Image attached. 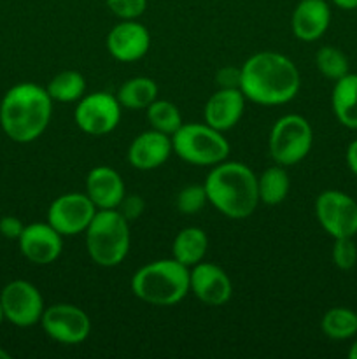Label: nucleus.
Segmentation results:
<instances>
[{
    "instance_id": "f257e3e1",
    "label": "nucleus",
    "mask_w": 357,
    "mask_h": 359,
    "mask_svg": "<svg viewBox=\"0 0 357 359\" xmlns=\"http://www.w3.org/2000/svg\"><path fill=\"white\" fill-rule=\"evenodd\" d=\"M301 77L293 60L276 51H259L248 56L240 69V90L254 104L284 105L293 100Z\"/></svg>"
},
{
    "instance_id": "f03ea898",
    "label": "nucleus",
    "mask_w": 357,
    "mask_h": 359,
    "mask_svg": "<svg viewBox=\"0 0 357 359\" xmlns=\"http://www.w3.org/2000/svg\"><path fill=\"white\" fill-rule=\"evenodd\" d=\"M51 116L52 98L35 83L14 84L0 102V126L18 144L37 140L48 130Z\"/></svg>"
},
{
    "instance_id": "7ed1b4c3",
    "label": "nucleus",
    "mask_w": 357,
    "mask_h": 359,
    "mask_svg": "<svg viewBox=\"0 0 357 359\" xmlns=\"http://www.w3.org/2000/svg\"><path fill=\"white\" fill-rule=\"evenodd\" d=\"M203 186L210 205L230 219H245L259 205L258 175L240 161H220Z\"/></svg>"
},
{
    "instance_id": "20e7f679",
    "label": "nucleus",
    "mask_w": 357,
    "mask_h": 359,
    "mask_svg": "<svg viewBox=\"0 0 357 359\" xmlns=\"http://www.w3.org/2000/svg\"><path fill=\"white\" fill-rule=\"evenodd\" d=\"M133 294L153 307H174L189 293V269L175 258L140 266L132 277Z\"/></svg>"
},
{
    "instance_id": "39448f33",
    "label": "nucleus",
    "mask_w": 357,
    "mask_h": 359,
    "mask_svg": "<svg viewBox=\"0 0 357 359\" xmlns=\"http://www.w3.org/2000/svg\"><path fill=\"white\" fill-rule=\"evenodd\" d=\"M84 235L86 251L94 265L114 269L128 256L132 244L130 223L118 209L97 210Z\"/></svg>"
},
{
    "instance_id": "423d86ee",
    "label": "nucleus",
    "mask_w": 357,
    "mask_h": 359,
    "mask_svg": "<svg viewBox=\"0 0 357 359\" xmlns=\"http://www.w3.org/2000/svg\"><path fill=\"white\" fill-rule=\"evenodd\" d=\"M172 149L182 161L195 167H216L230 156L226 137L206 123H182L172 135Z\"/></svg>"
},
{
    "instance_id": "0eeeda50",
    "label": "nucleus",
    "mask_w": 357,
    "mask_h": 359,
    "mask_svg": "<svg viewBox=\"0 0 357 359\" xmlns=\"http://www.w3.org/2000/svg\"><path fill=\"white\" fill-rule=\"evenodd\" d=\"M314 144V130L307 118L286 114L272 126L268 139L270 156L275 163L293 167L308 156Z\"/></svg>"
},
{
    "instance_id": "6e6552de",
    "label": "nucleus",
    "mask_w": 357,
    "mask_h": 359,
    "mask_svg": "<svg viewBox=\"0 0 357 359\" xmlns=\"http://www.w3.org/2000/svg\"><path fill=\"white\" fill-rule=\"evenodd\" d=\"M121 111L122 107L115 95L107 93V91H94L77 100L74 121L79 126L80 132L88 135H108L118 128L121 121Z\"/></svg>"
},
{
    "instance_id": "1a4fd4ad",
    "label": "nucleus",
    "mask_w": 357,
    "mask_h": 359,
    "mask_svg": "<svg viewBox=\"0 0 357 359\" xmlns=\"http://www.w3.org/2000/svg\"><path fill=\"white\" fill-rule=\"evenodd\" d=\"M0 307L4 319L18 328H30L41 323L44 314V298L37 286L23 279L10 280L0 291Z\"/></svg>"
},
{
    "instance_id": "9d476101",
    "label": "nucleus",
    "mask_w": 357,
    "mask_h": 359,
    "mask_svg": "<svg viewBox=\"0 0 357 359\" xmlns=\"http://www.w3.org/2000/svg\"><path fill=\"white\" fill-rule=\"evenodd\" d=\"M315 216L322 230L332 238L356 237L357 202L338 189H326L315 200Z\"/></svg>"
},
{
    "instance_id": "9b49d317",
    "label": "nucleus",
    "mask_w": 357,
    "mask_h": 359,
    "mask_svg": "<svg viewBox=\"0 0 357 359\" xmlns=\"http://www.w3.org/2000/svg\"><path fill=\"white\" fill-rule=\"evenodd\" d=\"M41 326L49 339L63 346L83 344L91 333L90 316L72 304H55L46 309Z\"/></svg>"
},
{
    "instance_id": "f8f14e48",
    "label": "nucleus",
    "mask_w": 357,
    "mask_h": 359,
    "mask_svg": "<svg viewBox=\"0 0 357 359\" xmlns=\"http://www.w3.org/2000/svg\"><path fill=\"white\" fill-rule=\"evenodd\" d=\"M97 210L86 193H65L49 205L48 223L63 237H76L86 231Z\"/></svg>"
},
{
    "instance_id": "ddd939ff",
    "label": "nucleus",
    "mask_w": 357,
    "mask_h": 359,
    "mask_svg": "<svg viewBox=\"0 0 357 359\" xmlns=\"http://www.w3.org/2000/svg\"><path fill=\"white\" fill-rule=\"evenodd\" d=\"M189 291H192L203 305L223 307L231 300L233 284L220 266L203 259L189 269Z\"/></svg>"
},
{
    "instance_id": "4468645a",
    "label": "nucleus",
    "mask_w": 357,
    "mask_h": 359,
    "mask_svg": "<svg viewBox=\"0 0 357 359\" xmlns=\"http://www.w3.org/2000/svg\"><path fill=\"white\" fill-rule=\"evenodd\" d=\"M20 251L34 265H51L62 256L63 235H59L51 224L31 223L27 224L18 238Z\"/></svg>"
},
{
    "instance_id": "2eb2a0df",
    "label": "nucleus",
    "mask_w": 357,
    "mask_h": 359,
    "mask_svg": "<svg viewBox=\"0 0 357 359\" xmlns=\"http://www.w3.org/2000/svg\"><path fill=\"white\" fill-rule=\"evenodd\" d=\"M149 48V30L136 20H121L107 35V51L118 62H136L147 55Z\"/></svg>"
},
{
    "instance_id": "dca6fc26",
    "label": "nucleus",
    "mask_w": 357,
    "mask_h": 359,
    "mask_svg": "<svg viewBox=\"0 0 357 359\" xmlns=\"http://www.w3.org/2000/svg\"><path fill=\"white\" fill-rule=\"evenodd\" d=\"M245 100L247 98L240 88H219L203 107L205 123L219 132H227L237 126L244 116Z\"/></svg>"
},
{
    "instance_id": "f3484780",
    "label": "nucleus",
    "mask_w": 357,
    "mask_h": 359,
    "mask_svg": "<svg viewBox=\"0 0 357 359\" xmlns=\"http://www.w3.org/2000/svg\"><path fill=\"white\" fill-rule=\"evenodd\" d=\"M172 153V137L150 128L132 140L128 147V161L136 170H154L167 163Z\"/></svg>"
},
{
    "instance_id": "a211bd4d",
    "label": "nucleus",
    "mask_w": 357,
    "mask_h": 359,
    "mask_svg": "<svg viewBox=\"0 0 357 359\" xmlns=\"http://www.w3.org/2000/svg\"><path fill=\"white\" fill-rule=\"evenodd\" d=\"M331 9L326 0H300L294 7L290 27L294 35L303 42H315L328 32Z\"/></svg>"
},
{
    "instance_id": "6ab92c4d",
    "label": "nucleus",
    "mask_w": 357,
    "mask_h": 359,
    "mask_svg": "<svg viewBox=\"0 0 357 359\" xmlns=\"http://www.w3.org/2000/svg\"><path fill=\"white\" fill-rule=\"evenodd\" d=\"M86 195L100 209H118L125 198L126 189L122 177L107 165L91 168L86 177Z\"/></svg>"
},
{
    "instance_id": "aec40b11",
    "label": "nucleus",
    "mask_w": 357,
    "mask_h": 359,
    "mask_svg": "<svg viewBox=\"0 0 357 359\" xmlns=\"http://www.w3.org/2000/svg\"><path fill=\"white\" fill-rule=\"evenodd\" d=\"M331 105L340 125L357 130V74L349 72L335 81Z\"/></svg>"
},
{
    "instance_id": "412c9836",
    "label": "nucleus",
    "mask_w": 357,
    "mask_h": 359,
    "mask_svg": "<svg viewBox=\"0 0 357 359\" xmlns=\"http://www.w3.org/2000/svg\"><path fill=\"white\" fill-rule=\"evenodd\" d=\"M206 251H209V237L198 226H188L181 230L175 235L174 244H172V258L188 269L202 263Z\"/></svg>"
},
{
    "instance_id": "4be33fe9",
    "label": "nucleus",
    "mask_w": 357,
    "mask_h": 359,
    "mask_svg": "<svg viewBox=\"0 0 357 359\" xmlns=\"http://www.w3.org/2000/svg\"><path fill=\"white\" fill-rule=\"evenodd\" d=\"M115 98L122 109L142 111L158 98V84L150 77H132L119 86Z\"/></svg>"
},
{
    "instance_id": "5701e85b",
    "label": "nucleus",
    "mask_w": 357,
    "mask_h": 359,
    "mask_svg": "<svg viewBox=\"0 0 357 359\" xmlns=\"http://www.w3.org/2000/svg\"><path fill=\"white\" fill-rule=\"evenodd\" d=\"M290 189V179L284 165L275 163L268 167L261 175H258L259 203L265 205H279L287 198Z\"/></svg>"
},
{
    "instance_id": "b1692460",
    "label": "nucleus",
    "mask_w": 357,
    "mask_h": 359,
    "mask_svg": "<svg viewBox=\"0 0 357 359\" xmlns=\"http://www.w3.org/2000/svg\"><path fill=\"white\" fill-rule=\"evenodd\" d=\"M46 90L52 102L70 104L80 100L86 95V79L77 70H63L49 81Z\"/></svg>"
},
{
    "instance_id": "393cba45",
    "label": "nucleus",
    "mask_w": 357,
    "mask_h": 359,
    "mask_svg": "<svg viewBox=\"0 0 357 359\" xmlns=\"http://www.w3.org/2000/svg\"><path fill=\"white\" fill-rule=\"evenodd\" d=\"M322 333L331 340H349L357 335V312L346 307H332L322 316Z\"/></svg>"
},
{
    "instance_id": "a878e982",
    "label": "nucleus",
    "mask_w": 357,
    "mask_h": 359,
    "mask_svg": "<svg viewBox=\"0 0 357 359\" xmlns=\"http://www.w3.org/2000/svg\"><path fill=\"white\" fill-rule=\"evenodd\" d=\"M146 112L147 123H149L150 128L156 130V132L164 133V135L172 137L182 126V114L174 102L158 100L156 98V100L146 109Z\"/></svg>"
},
{
    "instance_id": "bb28decb",
    "label": "nucleus",
    "mask_w": 357,
    "mask_h": 359,
    "mask_svg": "<svg viewBox=\"0 0 357 359\" xmlns=\"http://www.w3.org/2000/svg\"><path fill=\"white\" fill-rule=\"evenodd\" d=\"M315 65L326 79L331 81L342 79L343 76L350 72L349 58L342 49L335 48V46H322L315 55Z\"/></svg>"
},
{
    "instance_id": "cd10ccee",
    "label": "nucleus",
    "mask_w": 357,
    "mask_h": 359,
    "mask_svg": "<svg viewBox=\"0 0 357 359\" xmlns=\"http://www.w3.org/2000/svg\"><path fill=\"white\" fill-rule=\"evenodd\" d=\"M206 203H209V198H206V191L203 184L184 186L177 193V198H175V205H177L178 212L188 214V216L198 214Z\"/></svg>"
},
{
    "instance_id": "c85d7f7f",
    "label": "nucleus",
    "mask_w": 357,
    "mask_h": 359,
    "mask_svg": "<svg viewBox=\"0 0 357 359\" xmlns=\"http://www.w3.org/2000/svg\"><path fill=\"white\" fill-rule=\"evenodd\" d=\"M331 256L336 269L352 270L357 263V245L354 242V237L335 238Z\"/></svg>"
},
{
    "instance_id": "c756f323",
    "label": "nucleus",
    "mask_w": 357,
    "mask_h": 359,
    "mask_svg": "<svg viewBox=\"0 0 357 359\" xmlns=\"http://www.w3.org/2000/svg\"><path fill=\"white\" fill-rule=\"evenodd\" d=\"M105 4L119 20H139L147 7V0H105Z\"/></svg>"
},
{
    "instance_id": "7c9ffc66",
    "label": "nucleus",
    "mask_w": 357,
    "mask_h": 359,
    "mask_svg": "<svg viewBox=\"0 0 357 359\" xmlns=\"http://www.w3.org/2000/svg\"><path fill=\"white\" fill-rule=\"evenodd\" d=\"M144 209H146V202L142 200V196L139 195H125V198L119 203L118 210L122 214L128 223L132 221H136L140 216H142Z\"/></svg>"
},
{
    "instance_id": "2f4dec72",
    "label": "nucleus",
    "mask_w": 357,
    "mask_h": 359,
    "mask_svg": "<svg viewBox=\"0 0 357 359\" xmlns=\"http://www.w3.org/2000/svg\"><path fill=\"white\" fill-rule=\"evenodd\" d=\"M24 230V224L16 216H4L0 219V235L9 241H18Z\"/></svg>"
},
{
    "instance_id": "473e14b6",
    "label": "nucleus",
    "mask_w": 357,
    "mask_h": 359,
    "mask_svg": "<svg viewBox=\"0 0 357 359\" xmlns=\"http://www.w3.org/2000/svg\"><path fill=\"white\" fill-rule=\"evenodd\" d=\"M217 84L220 88H240V70H234L231 67L223 69L217 76Z\"/></svg>"
},
{
    "instance_id": "72a5a7b5",
    "label": "nucleus",
    "mask_w": 357,
    "mask_h": 359,
    "mask_svg": "<svg viewBox=\"0 0 357 359\" xmlns=\"http://www.w3.org/2000/svg\"><path fill=\"white\" fill-rule=\"evenodd\" d=\"M345 158H346V165H349L350 172H352L354 175H357V139L349 144Z\"/></svg>"
},
{
    "instance_id": "f704fd0d",
    "label": "nucleus",
    "mask_w": 357,
    "mask_h": 359,
    "mask_svg": "<svg viewBox=\"0 0 357 359\" xmlns=\"http://www.w3.org/2000/svg\"><path fill=\"white\" fill-rule=\"evenodd\" d=\"M331 2L343 11L357 9V0H331Z\"/></svg>"
},
{
    "instance_id": "c9c22d12",
    "label": "nucleus",
    "mask_w": 357,
    "mask_h": 359,
    "mask_svg": "<svg viewBox=\"0 0 357 359\" xmlns=\"http://www.w3.org/2000/svg\"><path fill=\"white\" fill-rule=\"evenodd\" d=\"M349 358H350V359H357V340L352 344V346H350V349H349Z\"/></svg>"
},
{
    "instance_id": "e433bc0d",
    "label": "nucleus",
    "mask_w": 357,
    "mask_h": 359,
    "mask_svg": "<svg viewBox=\"0 0 357 359\" xmlns=\"http://www.w3.org/2000/svg\"><path fill=\"white\" fill-rule=\"evenodd\" d=\"M0 359H10V354L7 351H4L2 347H0Z\"/></svg>"
},
{
    "instance_id": "4c0bfd02",
    "label": "nucleus",
    "mask_w": 357,
    "mask_h": 359,
    "mask_svg": "<svg viewBox=\"0 0 357 359\" xmlns=\"http://www.w3.org/2000/svg\"><path fill=\"white\" fill-rule=\"evenodd\" d=\"M4 321V312H2V307H0V325H2Z\"/></svg>"
}]
</instances>
